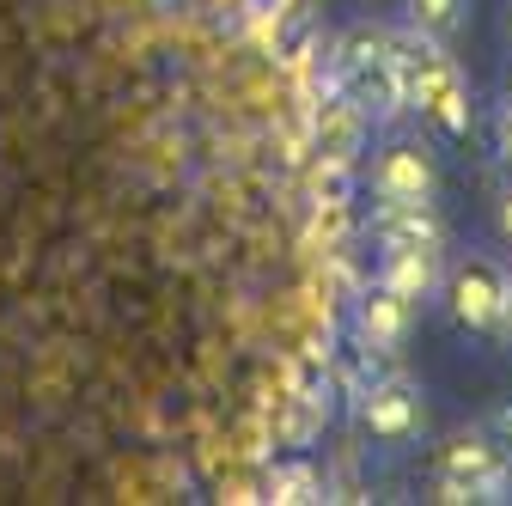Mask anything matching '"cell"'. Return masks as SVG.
I'll list each match as a JSON object with an SVG mask.
<instances>
[{
    "mask_svg": "<svg viewBox=\"0 0 512 506\" xmlns=\"http://www.w3.org/2000/svg\"><path fill=\"white\" fill-rule=\"evenodd\" d=\"M482 433H488V439H500V446L512 452V397H500V403L482 415Z\"/></svg>",
    "mask_w": 512,
    "mask_h": 506,
    "instance_id": "5bb4252c",
    "label": "cell"
},
{
    "mask_svg": "<svg viewBox=\"0 0 512 506\" xmlns=\"http://www.w3.org/2000/svg\"><path fill=\"white\" fill-rule=\"evenodd\" d=\"M506 43H512V0H506Z\"/></svg>",
    "mask_w": 512,
    "mask_h": 506,
    "instance_id": "ac0fdd59",
    "label": "cell"
},
{
    "mask_svg": "<svg viewBox=\"0 0 512 506\" xmlns=\"http://www.w3.org/2000/svg\"><path fill=\"white\" fill-rule=\"evenodd\" d=\"M269 494L287 500V506H299V500H324V476H317V464H305V458H287V464L269 470Z\"/></svg>",
    "mask_w": 512,
    "mask_h": 506,
    "instance_id": "8fae6325",
    "label": "cell"
},
{
    "mask_svg": "<svg viewBox=\"0 0 512 506\" xmlns=\"http://www.w3.org/2000/svg\"><path fill=\"white\" fill-rule=\"evenodd\" d=\"M500 159L512 165V92H506V104H500Z\"/></svg>",
    "mask_w": 512,
    "mask_h": 506,
    "instance_id": "2e32d148",
    "label": "cell"
},
{
    "mask_svg": "<svg viewBox=\"0 0 512 506\" xmlns=\"http://www.w3.org/2000/svg\"><path fill=\"white\" fill-rule=\"evenodd\" d=\"M512 488V452L482 427L452 433L439 446V500H506Z\"/></svg>",
    "mask_w": 512,
    "mask_h": 506,
    "instance_id": "3957f363",
    "label": "cell"
},
{
    "mask_svg": "<svg viewBox=\"0 0 512 506\" xmlns=\"http://www.w3.org/2000/svg\"><path fill=\"white\" fill-rule=\"evenodd\" d=\"M409 330H415V305L403 293H391V287L372 281L360 293V305H354V336H360V348L366 354H397L409 342Z\"/></svg>",
    "mask_w": 512,
    "mask_h": 506,
    "instance_id": "52a82bcc",
    "label": "cell"
},
{
    "mask_svg": "<svg viewBox=\"0 0 512 506\" xmlns=\"http://www.w3.org/2000/svg\"><path fill=\"white\" fill-rule=\"evenodd\" d=\"M293 397L299 403H324L330 397V372L317 360H293Z\"/></svg>",
    "mask_w": 512,
    "mask_h": 506,
    "instance_id": "4fadbf2b",
    "label": "cell"
},
{
    "mask_svg": "<svg viewBox=\"0 0 512 506\" xmlns=\"http://www.w3.org/2000/svg\"><path fill=\"white\" fill-rule=\"evenodd\" d=\"M506 281H512V275H506L494 257H464V263L445 269L439 293H445V305H452V318H458L464 330H494L500 299H506Z\"/></svg>",
    "mask_w": 512,
    "mask_h": 506,
    "instance_id": "277c9868",
    "label": "cell"
},
{
    "mask_svg": "<svg viewBox=\"0 0 512 506\" xmlns=\"http://www.w3.org/2000/svg\"><path fill=\"white\" fill-rule=\"evenodd\" d=\"M433 189H439V153L427 141H391L372 159L378 202H433Z\"/></svg>",
    "mask_w": 512,
    "mask_h": 506,
    "instance_id": "8992f818",
    "label": "cell"
},
{
    "mask_svg": "<svg viewBox=\"0 0 512 506\" xmlns=\"http://www.w3.org/2000/svg\"><path fill=\"white\" fill-rule=\"evenodd\" d=\"M311 189H317V202H324V208H348V196H354V159L324 153V165H317Z\"/></svg>",
    "mask_w": 512,
    "mask_h": 506,
    "instance_id": "7c38bea8",
    "label": "cell"
},
{
    "mask_svg": "<svg viewBox=\"0 0 512 506\" xmlns=\"http://www.w3.org/2000/svg\"><path fill=\"white\" fill-rule=\"evenodd\" d=\"M488 336L512 342V281H506V299H500V318H494V330H488Z\"/></svg>",
    "mask_w": 512,
    "mask_h": 506,
    "instance_id": "9a60e30c",
    "label": "cell"
},
{
    "mask_svg": "<svg viewBox=\"0 0 512 506\" xmlns=\"http://www.w3.org/2000/svg\"><path fill=\"white\" fill-rule=\"evenodd\" d=\"M378 244L384 250H445V220L433 202H378Z\"/></svg>",
    "mask_w": 512,
    "mask_h": 506,
    "instance_id": "ba28073f",
    "label": "cell"
},
{
    "mask_svg": "<svg viewBox=\"0 0 512 506\" xmlns=\"http://www.w3.org/2000/svg\"><path fill=\"white\" fill-rule=\"evenodd\" d=\"M403 19L415 25V31H427V37H458L464 31V19H470V0H403Z\"/></svg>",
    "mask_w": 512,
    "mask_h": 506,
    "instance_id": "30bf717a",
    "label": "cell"
},
{
    "mask_svg": "<svg viewBox=\"0 0 512 506\" xmlns=\"http://www.w3.org/2000/svg\"><path fill=\"white\" fill-rule=\"evenodd\" d=\"M500 232H506V244H512V183H506V196H500Z\"/></svg>",
    "mask_w": 512,
    "mask_h": 506,
    "instance_id": "e0dca14e",
    "label": "cell"
},
{
    "mask_svg": "<svg viewBox=\"0 0 512 506\" xmlns=\"http://www.w3.org/2000/svg\"><path fill=\"white\" fill-rule=\"evenodd\" d=\"M336 92H342L366 122H378V129L409 110V86H403V68H397L391 31L354 25L348 37H336Z\"/></svg>",
    "mask_w": 512,
    "mask_h": 506,
    "instance_id": "7a4b0ae2",
    "label": "cell"
},
{
    "mask_svg": "<svg viewBox=\"0 0 512 506\" xmlns=\"http://www.w3.org/2000/svg\"><path fill=\"white\" fill-rule=\"evenodd\" d=\"M360 427L372 439H384V446H403V439H415L427 427V397L421 385H409V378H372V385L360 391Z\"/></svg>",
    "mask_w": 512,
    "mask_h": 506,
    "instance_id": "5b68a950",
    "label": "cell"
},
{
    "mask_svg": "<svg viewBox=\"0 0 512 506\" xmlns=\"http://www.w3.org/2000/svg\"><path fill=\"white\" fill-rule=\"evenodd\" d=\"M391 49H397V68L409 86V110H421V122H433L439 141H470L476 135V98H470V80L458 74V61L439 49V37L409 25L403 37H391Z\"/></svg>",
    "mask_w": 512,
    "mask_h": 506,
    "instance_id": "6da1fadb",
    "label": "cell"
},
{
    "mask_svg": "<svg viewBox=\"0 0 512 506\" xmlns=\"http://www.w3.org/2000/svg\"><path fill=\"white\" fill-rule=\"evenodd\" d=\"M439 281H445L439 250H384V263H378V287L403 293L409 305H427V299H439Z\"/></svg>",
    "mask_w": 512,
    "mask_h": 506,
    "instance_id": "9c48e42d",
    "label": "cell"
}]
</instances>
